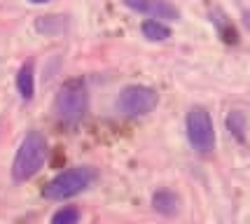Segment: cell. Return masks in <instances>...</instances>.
<instances>
[{
	"label": "cell",
	"mask_w": 250,
	"mask_h": 224,
	"mask_svg": "<svg viewBox=\"0 0 250 224\" xmlns=\"http://www.w3.org/2000/svg\"><path fill=\"white\" fill-rule=\"evenodd\" d=\"M141 31H143V35H145L147 40H152V42H162V40H168V38H171V28L164 26L162 21H157V19L143 21Z\"/></svg>",
	"instance_id": "cell-9"
},
{
	"label": "cell",
	"mask_w": 250,
	"mask_h": 224,
	"mask_svg": "<svg viewBox=\"0 0 250 224\" xmlns=\"http://www.w3.org/2000/svg\"><path fill=\"white\" fill-rule=\"evenodd\" d=\"M47 154H49L47 138L40 131H28L26 138L21 140L19 149H17V154H14V161H12V178L17 182L31 180L33 175L44 166Z\"/></svg>",
	"instance_id": "cell-1"
},
{
	"label": "cell",
	"mask_w": 250,
	"mask_h": 224,
	"mask_svg": "<svg viewBox=\"0 0 250 224\" xmlns=\"http://www.w3.org/2000/svg\"><path fill=\"white\" fill-rule=\"evenodd\" d=\"M77 220H80V210L77 208H73V205H65V208H61L59 213H54V217H52V222L54 224H75Z\"/></svg>",
	"instance_id": "cell-11"
},
{
	"label": "cell",
	"mask_w": 250,
	"mask_h": 224,
	"mask_svg": "<svg viewBox=\"0 0 250 224\" xmlns=\"http://www.w3.org/2000/svg\"><path fill=\"white\" fill-rule=\"evenodd\" d=\"M126 7L141 12L145 17L152 19H168V21H178L180 19V10L168 0H124Z\"/></svg>",
	"instance_id": "cell-6"
},
{
	"label": "cell",
	"mask_w": 250,
	"mask_h": 224,
	"mask_svg": "<svg viewBox=\"0 0 250 224\" xmlns=\"http://www.w3.org/2000/svg\"><path fill=\"white\" fill-rule=\"evenodd\" d=\"M152 205H154V210H157V213L175 215L178 213L180 201H178V196H175L173 192H168V189H159V192H154V196H152Z\"/></svg>",
	"instance_id": "cell-8"
},
{
	"label": "cell",
	"mask_w": 250,
	"mask_h": 224,
	"mask_svg": "<svg viewBox=\"0 0 250 224\" xmlns=\"http://www.w3.org/2000/svg\"><path fill=\"white\" fill-rule=\"evenodd\" d=\"M17 89L21 94L23 101H31L33 98V91H35V75H33V63L26 61V63L19 68L17 73Z\"/></svg>",
	"instance_id": "cell-7"
},
{
	"label": "cell",
	"mask_w": 250,
	"mask_h": 224,
	"mask_svg": "<svg viewBox=\"0 0 250 224\" xmlns=\"http://www.w3.org/2000/svg\"><path fill=\"white\" fill-rule=\"evenodd\" d=\"M96 173L89 166H77V168H68V171L59 173L56 178L44 184L42 196L49 201H65V199H73L77 194H82L89 184L94 182Z\"/></svg>",
	"instance_id": "cell-2"
},
{
	"label": "cell",
	"mask_w": 250,
	"mask_h": 224,
	"mask_svg": "<svg viewBox=\"0 0 250 224\" xmlns=\"http://www.w3.org/2000/svg\"><path fill=\"white\" fill-rule=\"evenodd\" d=\"M157 103H159V94L154 89L143 86V84H131L122 89L117 107L126 117H141V115L152 112L154 107H157Z\"/></svg>",
	"instance_id": "cell-5"
},
{
	"label": "cell",
	"mask_w": 250,
	"mask_h": 224,
	"mask_svg": "<svg viewBox=\"0 0 250 224\" xmlns=\"http://www.w3.org/2000/svg\"><path fill=\"white\" fill-rule=\"evenodd\" d=\"M31 2H35V5H44V2H49V0H31Z\"/></svg>",
	"instance_id": "cell-12"
},
{
	"label": "cell",
	"mask_w": 250,
	"mask_h": 224,
	"mask_svg": "<svg viewBox=\"0 0 250 224\" xmlns=\"http://www.w3.org/2000/svg\"><path fill=\"white\" fill-rule=\"evenodd\" d=\"M89 107V91L84 80H68L61 84L56 94V115L65 124H75L87 115Z\"/></svg>",
	"instance_id": "cell-3"
},
{
	"label": "cell",
	"mask_w": 250,
	"mask_h": 224,
	"mask_svg": "<svg viewBox=\"0 0 250 224\" xmlns=\"http://www.w3.org/2000/svg\"><path fill=\"white\" fill-rule=\"evenodd\" d=\"M227 126L239 140L246 138V117H243V112H236V110H234L227 117Z\"/></svg>",
	"instance_id": "cell-10"
},
{
	"label": "cell",
	"mask_w": 250,
	"mask_h": 224,
	"mask_svg": "<svg viewBox=\"0 0 250 224\" xmlns=\"http://www.w3.org/2000/svg\"><path fill=\"white\" fill-rule=\"evenodd\" d=\"M187 138L199 154H210L215 149V126L204 107H192L187 112Z\"/></svg>",
	"instance_id": "cell-4"
}]
</instances>
